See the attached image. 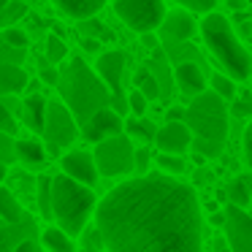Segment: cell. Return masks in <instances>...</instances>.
Here are the masks:
<instances>
[{
	"mask_svg": "<svg viewBox=\"0 0 252 252\" xmlns=\"http://www.w3.org/2000/svg\"><path fill=\"white\" fill-rule=\"evenodd\" d=\"M93 214L106 252H203L201 203L176 176L158 171L125 179Z\"/></svg>",
	"mask_w": 252,
	"mask_h": 252,
	"instance_id": "cell-1",
	"label": "cell"
},
{
	"mask_svg": "<svg viewBox=\"0 0 252 252\" xmlns=\"http://www.w3.org/2000/svg\"><path fill=\"white\" fill-rule=\"evenodd\" d=\"M185 125L190 127L192 141L190 149L195 155L206 158H220L228 141V106L212 90H203L201 95L185 106Z\"/></svg>",
	"mask_w": 252,
	"mask_h": 252,
	"instance_id": "cell-2",
	"label": "cell"
},
{
	"mask_svg": "<svg viewBox=\"0 0 252 252\" xmlns=\"http://www.w3.org/2000/svg\"><path fill=\"white\" fill-rule=\"evenodd\" d=\"M57 93L60 100L68 106L73 114L76 125L82 127L95 111L109 106V87L100 82V76L84 63V57H71L65 65L60 68V79H57Z\"/></svg>",
	"mask_w": 252,
	"mask_h": 252,
	"instance_id": "cell-3",
	"label": "cell"
},
{
	"mask_svg": "<svg viewBox=\"0 0 252 252\" xmlns=\"http://www.w3.org/2000/svg\"><path fill=\"white\" fill-rule=\"evenodd\" d=\"M201 35H203L206 49L212 52V57L225 71V76H230L233 82H247V79H250L252 55H250V49L239 41V35L233 33L228 17H222V14H217V11L203 14Z\"/></svg>",
	"mask_w": 252,
	"mask_h": 252,
	"instance_id": "cell-4",
	"label": "cell"
},
{
	"mask_svg": "<svg viewBox=\"0 0 252 252\" xmlns=\"http://www.w3.org/2000/svg\"><path fill=\"white\" fill-rule=\"evenodd\" d=\"M95 192L93 187L60 174L52 176V220L68 236H79L87 228V220L95 212Z\"/></svg>",
	"mask_w": 252,
	"mask_h": 252,
	"instance_id": "cell-5",
	"label": "cell"
},
{
	"mask_svg": "<svg viewBox=\"0 0 252 252\" xmlns=\"http://www.w3.org/2000/svg\"><path fill=\"white\" fill-rule=\"evenodd\" d=\"M133 152H136V144H133L125 133L98 141L95 144V152H93L98 176L114 179V176L133 174Z\"/></svg>",
	"mask_w": 252,
	"mask_h": 252,
	"instance_id": "cell-6",
	"label": "cell"
},
{
	"mask_svg": "<svg viewBox=\"0 0 252 252\" xmlns=\"http://www.w3.org/2000/svg\"><path fill=\"white\" fill-rule=\"evenodd\" d=\"M41 136H44V144H46L44 149L52 155H60L63 149H68L79 138V125L63 100H46V117H44Z\"/></svg>",
	"mask_w": 252,
	"mask_h": 252,
	"instance_id": "cell-7",
	"label": "cell"
},
{
	"mask_svg": "<svg viewBox=\"0 0 252 252\" xmlns=\"http://www.w3.org/2000/svg\"><path fill=\"white\" fill-rule=\"evenodd\" d=\"M114 14L133 33H158L165 19V0H114Z\"/></svg>",
	"mask_w": 252,
	"mask_h": 252,
	"instance_id": "cell-8",
	"label": "cell"
},
{
	"mask_svg": "<svg viewBox=\"0 0 252 252\" xmlns=\"http://www.w3.org/2000/svg\"><path fill=\"white\" fill-rule=\"evenodd\" d=\"M125 52L122 49H109L100 52L98 60H95V73L100 76V82L109 87L111 98H109V109L117 114H127V95L122 93V76H125Z\"/></svg>",
	"mask_w": 252,
	"mask_h": 252,
	"instance_id": "cell-9",
	"label": "cell"
},
{
	"mask_svg": "<svg viewBox=\"0 0 252 252\" xmlns=\"http://www.w3.org/2000/svg\"><path fill=\"white\" fill-rule=\"evenodd\" d=\"M225 239H228L230 252H252V212L236 206V203H225Z\"/></svg>",
	"mask_w": 252,
	"mask_h": 252,
	"instance_id": "cell-10",
	"label": "cell"
},
{
	"mask_svg": "<svg viewBox=\"0 0 252 252\" xmlns=\"http://www.w3.org/2000/svg\"><path fill=\"white\" fill-rule=\"evenodd\" d=\"M122 127H125V120H122L117 111H111L109 106H106V109L95 111V114L79 127V136H82L84 141H90V144H98V141H103V138L120 136Z\"/></svg>",
	"mask_w": 252,
	"mask_h": 252,
	"instance_id": "cell-11",
	"label": "cell"
},
{
	"mask_svg": "<svg viewBox=\"0 0 252 252\" xmlns=\"http://www.w3.org/2000/svg\"><path fill=\"white\" fill-rule=\"evenodd\" d=\"M60 168L65 176L82 182L87 187H95L98 182V168H95L93 152H84V149H73V152H65L60 158Z\"/></svg>",
	"mask_w": 252,
	"mask_h": 252,
	"instance_id": "cell-12",
	"label": "cell"
},
{
	"mask_svg": "<svg viewBox=\"0 0 252 252\" xmlns=\"http://www.w3.org/2000/svg\"><path fill=\"white\" fill-rule=\"evenodd\" d=\"M190 141L192 133L185 122H165L163 127H158L152 144H158V149L165 155H185L190 149Z\"/></svg>",
	"mask_w": 252,
	"mask_h": 252,
	"instance_id": "cell-13",
	"label": "cell"
},
{
	"mask_svg": "<svg viewBox=\"0 0 252 252\" xmlns=\"http://www.w3.org/2000/svg\"><path fill=\"white\" fill-rule=\"evenodd\" d=\"M38 236V222L33 214L25 212V217L19 222H6L0 220V252H17V244L25 239Z\"/></svg>",
	"mask_w": 252,
	"mask_h": 252,
	"instance_id": "cell-14",
	"label": "cell"
},
{
	"mask_svg": "<svg viewBox=\"0 0 252 252\" xmlns=\"http://www.w3.org/2000/svg\"><path fill=\"white\" fill-rule=\"evenodd\" d=\"M174 84H176V87H179L185 95H190V98L201 95L203 90H206L203 65H198V63H192V60L176 63V68H174Z\"/></svg>",
	"mask_w": 252,
	"mask_h": 252,
	"instance_id": "cell-15",
	"label": "cell"
},
{
	"mask_svg": "<svg viewBox=\"0 0 252 252\" xmlns=\"http://www.w3.org/2000/svg\"><path fill=\"white\" fill-rule=\"evenodd\" d=\"M165 41H190L195 33V22H192V14L185 8H176V11H165V19L160 25Z\"/></svg>",
	"mask_w": 252,
	"mask_h": 252,
	"instance_id": "cell-16",
	"label": "cell"
},
{
	"mask_svg": "<svg viewBox=\"0 0 252 252\" xmlns=\"http://www.w3.org/2000/svg\"><path fill=\"white\" fill-rule=\"evenodd\" d=\"M30 76L22 65L17 63H3L0 65V98L3 95H19L25 87H28Z\"/></svg>",
	"mask_w": 252,
	"mask_h": 252,
	"instance_id": "cell-17",
	"label": "cell"
},
{
	"mask_svg": "<svg viewBox=\"0 0 252 252\" xmlns=\"http://www.w3.org/2000/svg\"><path fill=\"white\" fill-rule=\"evenodd\" d=\"M17 163L30 171H41L46 163V149L38 138H19L17 141Z\"/></svg>",
	"mask_w": 252,
	"mask_h": 252,
	"instance_id": "cell-18",
	"label": "cell"
},
{
	"mask_svg": "<svg viewBox=\"0 0 252 252\" xmlns=\"http://www.w3.org/2000/svg\"><path fill=\"white\" fill-rule=\"evenodd\" d=\"M19 114H22L25 125H28L30 130L41 133V127H44V117H46V98H44V95H38V93H30L28 98L22 100Z\"/></svg>",
	"mask_w": 252,
	"mask_h": 252,
	"instance_id": "cell-19",
	"label": "cell"
},
{
	"mask_svg": "<svg viewBox=\"0 0 252 252\" xmlns=\"http://www.w3.org/2000/svg\"><path fill=\"white\" fill-rule=\"evenodd\" d=\"M52 3H55L65 17L79 19V22H82V19L95 17V14L109 3V0H52Z\"/></svg>",
	"mask_w": 252,
	"mask_h": 252,
	"instance_id": "cell-20",
	"label": "cell"
},
{
	"mask_svg": "<svg viewBox=\"0 0 252 252\" xmlns=\"http://www.w3.org/2000/svg\"><path fill=\"white\" fill-rule=\"evenodd\" d=\"M147 68H149V73H152V76L158 79V84H160V98H168L174 73H171V68H168V55L163 52V46L152 49V60H149Z\"/></svg>",
	"mask_w": 252,
	"mask_h": 252,
	"instance_id": "cell-21",
	"label": "cell"
},
{
	"mask_svg": "<svg viewBox=\"0 0 252 252\" xmlns=\"http://www.w3.org/2000/svg\"><path fill=\"white\" fill-rule=\"evenodd\" d=\"M122 133H125L130 141L152 144V141H155V133H158V127H155V122H149L147 117H130V120H125V127H122Z\"/></svg>",
	"mask_w": 252,
	"mask_h": 252,
	"instance_id": "cell-22",
	"label": "cell"
},
{
	"mask_svg": "<svg viewBox=\"0 0 252 252\" xmlns=\"http://www.w3.org/2000/svg\"><path fill=\"white\" fill-rule=\"evenodd\" d=\"M38 241H41V247H46L52 252H76L73 250V239L65 230L57 228V225H49L44 233H38Z\"/></svg>",
	"mask_w": 252,
	"mask_h": 252,
	"instance_id": "cell-23",
	"label": "cell"
},
{
	"mask_svg": "<svg viewBox=\"0 0 252 252\" xmlns=\"http://www.w3.org/2000/svg\"><path fill=\"white\" fill-rule=\"evenodd\" d=\"M225 195H228V203H236V206L247 209L252 198V176H236V179L228 182L225 187Z\"/></svg>",
	"mask_w": 252,
	"mask_h": 252,
	"instance_id": "cell-24",
	"label": "cell"
},
{
	"mask_svg": "<svg viewBox=\"0 0 252 252\" xmlns=\"http://www.w3.org/2000/svg\"><path fill=\"white\" fill-rule=\"evenodd\" d=\"M25 217V209L22 203L17 201L8 187H0V220H6V222H19Z\"/></svg>",
	"mask_w": 252,
	"mask_h": 252,
	"instance_id": "cell-25",
	"label": "cell"
},
{
	"mask_svg": "<svg viewBox=\"0 0 252 252\" xmlns=\"http://www.w3.org/2000/svg\"><path fill=\"white\" fill-rule=\"evenodd\" d=\"M44 55H46V63L49 65H60V63L68 60V46L60 35H46V46H44Z\"/></svg>",
	"mask_w": 252,
	"mask_h": 252,
	"instance_id": "cell-26",
	"label": "cell"
},
{
	"mask_svg": "<svg viewBox=\"0 0 252 252\" xmlns=\"http://www.w3.org/2000/svg\"><path fill=\"white\" fill-rule=\"evenodd\" d=\"M136 90L147 100H160V84H158V79L149 73V68H141V71L136 73Z\"/></svg>",
	"mask_w": 252,
	"mask_h": 252,
	"instance_id": "cell-27",
	"label": "cell"
},
{
	"mask_svg": "<svg viewBox=\"0 0 252 252\" xmlns=\"http://www.w3.org/2000/svg\"><path fill=\"white\" fill-rule=\"evenodd\" d=\"M35 190H38V212H41V217L52 222V176L49 174L38 176V187H35Z\"/></svg>",
	"mask_w": 252,
	"mask_h": 252,
	"instance_id": "cell-28",
	"label": "cell"
},
{
	"mask_svg": "<svg viewBox=\"0 0 252 252\" xmlns=\"http://www.w3.org/2000/svg\"><path fill=\"white\" fill-rule=\"evenodd\" d=\"M155 163H158L160 174H168V176H179V174H185V168H187V163H185V158H182V155H165V152H160L158 158H155Z\"/></svg>",
	"mask_w": 252,
	"mask_h": 252,
	"instance_id": "cell-29",
	"label": "cell"
},
{
	"mask_svg": "<svg viewBox=\"0 0 252 252\" xmlns=\"http://www.w3.org/2000/svg\"><path fill=\"white\" fill-rule=\"evenodd\" d=\"M25 14H28V3H22V0H11L6 8H0V30H6L8 25H17Z\"/></svg>",
	"mask_w": 252,
	"mask_h": 252,
	"instance_id": "cell-30",
	"label": "cell"
},
{
	"mask_svg": "<svg viewBox=\"0 0 252 252\" xmlns=\"http://www.w3.org/2000/svg\"><path fill=\"white\" fill-rule=\"evenodd\" d=\"M209 84H212V93H217L222 100H236V82L230 76H225V73H212Z\"/></svg>",
	"mask_w": 252,
	"mask_h": 252,
	"instance_id": "cell-31",
	"label": "cell"
},
{
	"mask_svg": "<svg viewBox=\"0 0 252 252\" xmlns=\"http://www.w3.org/2000/svg\"><path fill=\"white\" fill-rule=\"evenodd\" d=\"M79 28H82V33L84 35H90V38H106V41H111L114 38V35H111V30L106 28L103 22H98V19L95 17H90V19H82V25H79Z\"/></svg>",
	"mask_w": 252,
	"mask_h": 252,
	"instance_id": "cell-32",
	"label": "cell"
},
{
	"mask_svg": "<svg viewBox=\"0 0 252 252\" xmlns=\"http://www.w3.org/2000/svg\"><path fill=\"white\" fill-rule=\"evenodd\" d=\"M0 163L3 165L17 163V138L3 130H0Z\"/></svg>",
	"mask_w": 252,
	"mask_h": 252,
	"instance_id": "cell-33",
	"label": "cell"
},
{
	"mask_svg": "<svg viewBox=\"0 0 252 252\" xmlns=\"http://www.w3.org/2000/svg\"><path fill=\"white\" fill-rule=\"evenodd\" d=\"M0 38L6 41L8 46H14V49H28V46H30V38H28V33H25L22 28H6V30H0Z\"/></svg>",
	"mask_w": 252,
	"mask_h": 252,
	"instance_id": "cell-34",
	"label": "cell"
},
{
	"mask_svg": "<svg viewBox=\"0 0 252 252\" xmlns=\"http://www.w3.org/2000/svg\"><path fill=\"white\" fill-rule=\"evenodd\" d=\"M171 3H176L179 8H185L190 14H209L217 6V0H171Z\"/></svg>",
	"mask_w": 252,
	"mask_h": 252,
	"instance_id": "cell-35",
	"label": "cell"
},
{
	"mask_svg": "<svg viewBox=\"0 0 252 252\" xmlns=\"http://www.w3.org/2000/svg\"><path fill=\"white\" fill-rule=\"evenodd\" d=\"M0 130L8 133V136H17V130H19L17 114H14V111L3 103V100H0Z\"/></svg>",
	"mask_w": 252,
	"mask_h": 252,
	"instance_id": "cell-36",
	"label": "cell"
},
{
	"mask_svg": "<svg viewBox=\"0 0 252 252\" xmlns=\"http://www.w3.org/2000/svg\"><path fill=\"white\" fill-rule=\"evenodd\" d=\"M25 57H28V49H14V46H8L6 41L0 38V65L3 63H17V65H22Z\"/></svg>",
	"mask_w": 252,
	"mask_h": 252,
	"instance_id": "cell-37",
	"label": "cell"
},
{
	"mask_svg": "<svg viewBox=\"0 0 252 252\" xmlns=\"http://www.w3.org/2000/svg\"><path fill=\"white\" fill-rule=\"evenodd\" d=\"M147 106H149V100L144 98L138 90H133V93L127 95V111H130L133 117H144L147 114Z\"/></svg>",
	"mask_w": 252,
	"mask_h": 252,
	"instance_id": "cell-38",
	"label": "cell"
},
{
	"mask_svg": "<svg viewBox=\"0 0 252 252\" xmlns=\"http://www.w3.org/2000/svg\"><path fill=\"white\" fill-rule=\"evenodd\" d=\"M57 79H60V68L49 65L46 60L41 63V68H38V82L46 84V87H57Z\"/></svg>",
	"mask_w": 252,
	"mask_h": 252,
	"instance_id": "cell-39",
	"label": "cell"
},
{
	"mask_svg": "<svg viewBox=\"0 0 252 252\" xmlns=\"http://www.w3.org/2000/svg\"><path fill=\"white\" fill-rule=\"evenodd\" d=\"M149 160H152L149 149H147V147H138L136 152H133V171H136L138 176H141V174H149Z\"/></svg>",
	"mask_w": 252,
	"mask_h": 252,
	"instance_id": "cell-40",
	"label": "cell"
},
{
	"mask_svg": "<svg viewBox=\"0 0 252 252\" xmlns=\"http://www.w3.org/2000/svg\"><path fill=\"white\" fill-rule=\"evenodd\" d=\"M230 111H233L236 117H252V100H250V98H239V100H233Z\"/></svg>",
	"mask_w": 252,
	"mask_h": 252,
	"instance_id": "cell-41",
	"label": "cell"
},
{
	"mask_svg": "<svg viewBox=\"0 0 252 252\" xmlns=\"http://www.w3.org/2000/svg\"><path fill=\"white\" fill-rule=\"evenodd\" d=\"M17 252H44V247H41L38 236H33V239H25L17 244Z\"/></svg>",
	"mask_w": 252,
	"mask_h": 252,
	"instance_id": "cell-42",
	"label": "cell"
},
{
	"mask_svg": "<svg viewBox=\"0 0 252 252\" xmlns=\"http://www.w3.org/2000/svg\"><path fill=\"white\" fill-rule=\"evenodd\" d=\"M244 160H247V165L252 168V122L247 125V130H244Z\"/></svg>",
	"mask_w": 252,
	"mask_h": 252,
	"instance_id": "cell-43",
	"label": "cell"
},
{
	"mask_svg": "<svg viewBox=\"0 0 252 252\" xmlns=\"http://www.w3.org/2000/svg\"><path fill=\"white\" fill-rule=\"evenodd\" d=\"M82 49L87 52V55H100V41H98V38H90V35H84V38H82Z\"/></svg>",
	"mask_w": 252,
	"mask_h": 252,
	"instance_id": "cell-44",
	"label": "cell"
},
{
	"mask_svg": "<svg viewBox=\"0 0 252 252\" xmlns=\"http://www.w3.org/2000/svg\"><path fill=\"white\" fill-rule=\"evenodd\" d=\"M165 122H185V106H171L165 111Z\"/></svg>",
	"mask_w": 252,
	"mask_h": 252,
	"instance_id": "cell-45",
	"label": "cell"
},
{
	"mask_svg": "<svg viewBox=\"0 0 252 252\" xmlns=\"http://www.w3.org/2000/svg\"><path fill=\"white\" fill-rule=\"evenodd\" d=\"M141 46H147V49L152 52V49H158V46H160V38L155 33H141Z\"/></svg>",
	"mask_w": 252,
	"mask_h": 252,
	"instance_id": "cell-46",
	"label": "cell"
},
{
	"mask_svg": "<svg viewBox=\"0 0 252 252\" xmlns=\"http://www.w3.org/2000/svg\"><path fill=\"white\" fill-rule=\"evenodd\" d=\"M87 247H103V241H100V233H98V228H87Z\"/></svg>",
	"mask_w": 252,
	"mask_h": 252,
	"instance_id": "cell-47",
	"label": "cell"
},
{
	"mask_svg": "<svg viewBox=\"0 0 252 252\" xmlns=\"http://www.w3.org/2000/svg\"><path fill=\"white\" fill-rule=\"evenodd\" d=\"M212 222L222 228V222H225V214H222V212H214V214H212Z\"/></svg>",
	"mask_w": 252,
	"mask_h": 252,
	"instance_id": "cell-48",
	"label": "cell"
},
{
	"mask_svg": "<svg viewBox=\"0 0 252 252\" xmlns=\"http://www.w3.org/2000/svg\"><path fill=\"white\" fill-rule=\"evenodd\" d=\"M6 176H8V165L0 163V185H3V179H6Z\"/></svg>",
	"mask_w": 252,
	"mask_h": 252,
	"instance_id": "cell-49",
	"label": "cell"
},
{
	"mask_svg": "<svg viewBox=\"0 0 252 252\" xmlns=\"http://www.w3.org/2000/svg\"><path fill=\"white\" fill-rule=\"evenodd\" d=\"M230 6L233 8H247V0H230Z\"/></svg>",
	"mask_w": 252,
	"mask_h": 252,
	"instance_id": "cell-50",
	"label": "cell"
},
{
	"mask_svg": "<svg viewBox=\"0 0 252 252\" xmlns=\"http://www.w3.org/2000/svg\"><path fill=\"white\" fill-rule=\"evenodd\" d=\"M8 3H11V0H0V8H6Z\"/></svg>",
	"mask_w": 252,
	"mask_h": 252,
	"instance_id": "cell-51",
	"label": "cell"
},
{
	"mask_svg": "<svg viewBox=\"0 0 252 252\" xmlns=\"http://www.w3.org/2000/svg\"><path fill=\"white\" fill-rule=\"evenodd\" d=\"M247 8H250V19H252V3H247Z\"/></svg>",
	"mask_w": 252,
	"mask_h": 252,
	"instance_id": "cell-52",
	"label": "cell"
},
{
	"mask_svg": "<svg viewBox=\"0 0 252 252\" xmlns=\"http://www.w3.org/2000/svg\"><path fill=\"white\" fill-rule=\"evenodd\" d=\"M250 82H252V73H250Z\"/></svg>",
	"mask_w": 252,
	"mask_h": 252,
	"instance_id": "cell-53",
	"label": "cell"
},
{
	"mask_svg": "<svg viewBox=\"0 0 252 252\" xmlns=\"http://www.w3.org/2000/svg\"><path fill=\"white\" fill-rule=\"evenodd\" d=\"M222 252H230V250H222Z\"/></svg>",
	"mask_w": 252,
	"mask_h": 252,
	"instance_id": "cell-54",
	"label": "cell"
},
{
	"mask_svg": "<svg viewBox=\"0 0 252 252\" xmlns=\"http://www.w3.org/2000/svg\"><path fill=\"white\" fill-rule=\"evenodd\" d=\"M250 203H252V198H250Z\"/></svg>",
	"mask_w": 252,
	"mask_h": 252,
	"instance_id": "cell-55",
	"label": "cell"
}]
</instances>
